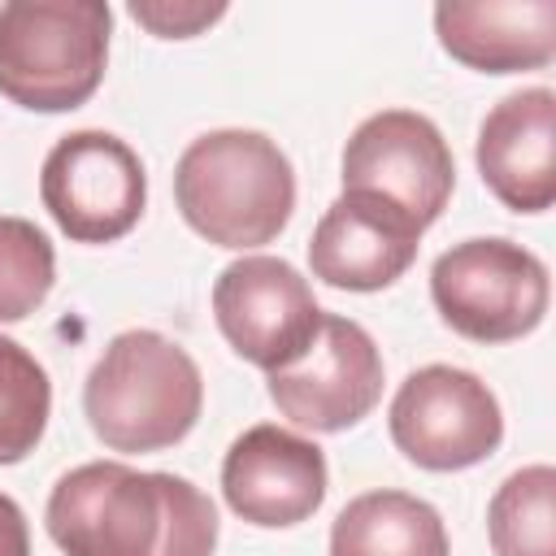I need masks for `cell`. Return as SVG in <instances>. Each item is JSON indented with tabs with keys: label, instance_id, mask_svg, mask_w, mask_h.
<instances>
[{
	"label": "cell",
	"instance_id": "1",
	"mask_svg": "<svg viewBox=\"0 0 556 556\" xmlns=\"http://www.w3.org/2000/svg\"><path fill=\"white\" fill-rule=\"evenodd\" d=\"M43 526L65 556H213L217 547V508L195 482L122 460L61 473Z\"/></svg>",
	"mask_w": 556,
	"mask_h": 556
},
{
	"label": "cell",
	"instance_id": "2",
	"mask_svg": "<svg viewBox=\"0 0 556 556\" xmlns=\"http://www.w3.org/2000/svg\"><path fill=\"white\" fill-rule=\"evenodd\" d=\"M174 200L182 222L230 252L274 243L295 208V169L287 152L243 126L191 139L174 165Z\"/></svg>",
	"mask_w": 556,
	"mask_h": 556
},
{
	"label": "cell",
	"instance_id": "3",
	"mask_svg": "<svg viewBox=\"0 0 556 556\" xmlns=\"http://www.w3.org/2000/svg\"><path fill=\"white\" fill-rule=\"evenodd\" d=\"M200 408V365L161 330L113 334L83 382L87 426L109 452H165L191 434Z\"/></svg>",
	"mask_w": 556,
	"mask_h": 556
},
{
	"label": "cell",
	"instance_id": "4",
	"mask_svg": "<svg viewBox=\"0 0 556 556\" xmlns=\"http://www.w3.org/2000/svg\"><path fill=\"white\" fill-rule=\"evenodd\" d=\"M113 9L104 0L0 4V96L30 113L87 104L109 65Z\"/></svg>",
	"mask_w": 556,
	"mask_h": 556
},
{
	"label": "cell",
	"instance_id": "5",
	"mask_svg": "<svg viewBox=\"0 0 556 556\" xmlns=\"http://www.w3.org/2000/svg\"><path fill=\"white\" fill-rule=\"evenodd\" d=\"M430 300L456 334L473 343H513L547 317L552 278L530 248L486 235L439 252L430 265Z\"/></svg>",
	"mask_w": 556,
	"mask_h": 556
},
{
	"label": "cell",
	"instance_id": "6",
	"mask_svg": "<svg viewBox=\"0 0 556 556\" xmlns=\"http://www.w3.org/2000/svg\"><path fill=\"white\" fill-rule=\"evenodd\" d=\"M39 200L74 243H113L130 235L148 204L139 152L109 130H70L39 169Z\"/></svg>",
	"mask_w": 556,
	"mask_h": 556
},
{
	"label": "cell",
	"instance_id": "7",
	"mask_svg": "<svg viewBox=\"0 0 556 556\" xmlns=\"http://www.w3.org/2000/svg\"><path fill=\"white\" fill-rule=\"evenodd\" d=\"M391 443L430 473H456L482 465L504 439V413L495 391L456 365L413 369L387 413Z\"/></svg>",
	"mask_w": 556,
	"mask_h": 556
},
{
	"label": "cell",
	"instance_id": "8",
	"mask_svg": "<svg viewBox=\"0 0 556 556\" xmlns=\"http://www.w3.org/2000/svg\"><path fill=\"white\" fill-rule=\"evenodd\" d=\"M213 317L222 339L256 369L295 365L321 326L308 278L282 256H239L213 282Z\"/></svg>",
	"mask_w": 556,
	"mask_h": 556
},
{
	"label": "cell",
	"instance_id": "9",
	"mask_svg": "<svg viewBox=\"0 0 556 556\" xmlns=\"http://www.w3.org/2000/svg\"><path fill=\"white\" fill-rule=\"evenodd\" d=\"M452 187V148L426 113L382 109L365 117L343 148V191L382 195L395 208H404L421 230L443 217Z\"/></svg>",
	"mask_w": 556,
	"mask_h": 556
},
{
	"label": "cell",
	"instance_id": "10",
	"mask_svg": "<svg viewBox=\"0 0 556 556\" xmlns=\"http://www.w3.org/2000/svg\"><path fill=\"white\" fill-rule=\"evenodd\" d=\"M274 408L313 434H339L374 413L382 400V352L374 334L339 313H321L317 339L308 352L269 374Z\"/></svg>",
	"mask_w": 556,
	"mask_h": 556
},
{
	"label": "cell",
	"instance_id": "11",
	"mask_svg": "<svg viewBox=\"0 0 556 556\" xmlns=\"http://www.w3.org/2000/svg\"><path fill=\"white\" fill-rule=\"evenodd\" d=\"M222 495L235 517L282 530L308 521L326 500V452L274 421L248 426L222 460Z\"/></svg>",
	"mask_w": 556,
	"mask_h": 556
},
{
	"label": "cell",
	"instance_id": "12",
	"mask_svg": "<svg viewBox=\"0 0 556 556\" xmlns=\"http://www.w3.org/2000/svg\"><path fill=\"white\" fill-rule=\"evenodd\" d=\"M421 226L382 195L343 191L308 239L313 278L339 291H382L408 274L421 248Z\"/></svg>",
	"mask_w": 556,
	"mask_h": 556
},
{
	"label": "cell",
	"instance_id": "13",
	"mask_svg": "<svg viewBox=\"0 0 556 556\" xmlns=\"http://www.w3.org/2000/svg\"><path fill=\"white\" fill-rule=\"evenodd\" d=\"M478 174L513 213L556 204V91L521 87L504 96L478 126Z\"/></svg>",
	"mask_w": 556,
	"mask_h": 556
},
{
	"label": "cell",
	"instance_id": "14",
	"mask_svg": "<svg viewBox=\"0 0 556 556\" xmlns=\"http://www.w3.org/2000/svg\"><path fill=\"white\" fill-rule=\"evenodd\" d=\"M434 35L452 61L482 74L543 70L556 56V0H443Z\"/></svg>",
	"mask_w": 556,
	"mask_h": 556
},
{
	"label": "cell",
	"instance_id": "15",
	"mask_svg": "<svg viewBox=\"0 0 556 556\" xmlns=\"http://www.w3.org/2000/svg\"><path fill=\"white\" fill-rule=\"evenodd\" d=\"M447 526L434 504L408 491H365L330 526V556H447Z\"/></svg>",
	"mask_w": 556,
	"mask_h": 556
},
{
	"label": "cell",
	"instance_id": "16",
	"mask_svg": "<svg viewBox=\"0 0 556 556\" xmlns=\"http://www.w3.org/2000/svg\"><path fill=\"white\" fill-rule=\"evenodd\" d=\"M495 556H556V469L526 465L508 473L486 508Z\"/></svg>",
	"mask_w": 556,
	"mask_h": 556
},
{
	"label": "cell",
	"instance_id": "17",
	"mask_svg": "<svg viewBox=\"0 0 556 556\" xmlns=\"http://www.w3.org/2000/svg\"><path fill=\"white\" fill-rule=\"evenodd\" d=\"M52 417L48 369L9 334H0V465H17L35 452Z\"/></svg>",
	"mask_w": 556,
	"mask_h": 556
},
{
	"label": "cell",
	"instance_id": "18",
	"mask_svg": "<svg viewBox=\"0 0 556 556\" xmlns=\"http://www.w3.org/2000/svg\"><path fill=\"white\" fill-rule=\"evenodd\" d=\"M56 282L52 239L26 217H0V321L30 317Z\"/></svg>",
	"mask_w": 556,
	"mask_h": 556
},
{
	"label": "cell",
	"instance_id": "19",
	"mask_svg": "<svg viewBox=\"0 0 556 556\" xmlns=\"http://www.w3.org/2000/svg\"><path fill=\"white\" fill-rule=\"evenodd\" d=\"M130 17L148 26L161 39H191L217 17H226V4H195V0H135Z\"/></svg>",
	"mask_w": 556,
	"mask_h": 556
},
{
	"label": "cell",
	"instance_id": "20",
	"mask_svg": "<svg viewBox=\"0 0 556 556\" xmlns=\"http://www.w3.org/2000/svg\"><path fill=\"white\" fill-rule=\"evenodd\" d=\"M0 556H30V530L26 513L13 495L0 491Z\"/></svg>",
	"mask_w": 556,
	"mask_h": 556
}]
</instances>
